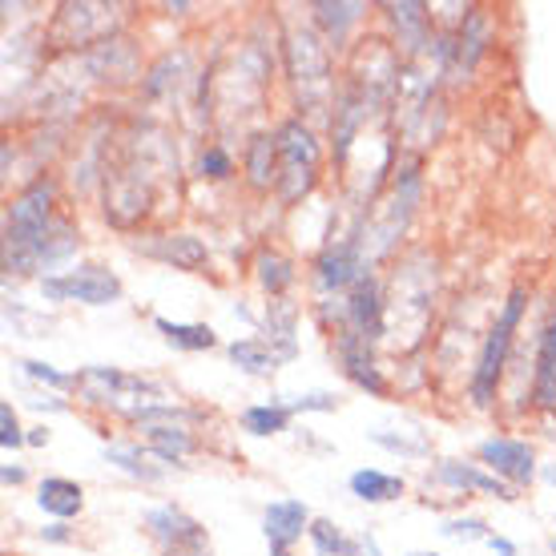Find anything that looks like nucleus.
<instances>
[{
  "label": "nucleus",
  "instance_id": "nucleus-1",
  "mask_svg": "<svg viewBox=\"0 0 556 556\" xmlns=\"http://www.w3.org/2000/svg\"><path fill=\"white\" fill-rule=\"evenodd\" d=\"M53 198H56V181L37 178L28 181L25 190L9 202V214H4V270L9 275H33L37 247H41L45 235L56 223Z\"/></svg>",
  "mask_w": 556,
  "mask_h": 556
},
{
  "label": "nucleus",
  "instance_id": "nucleus-2",
  "mask_svg": "<svg viewBox=\"0 0 556 556\" xmlns=\"http://www.w3.org/2000/svg\"><path fill=\"white\" fill-rule=\"evenodd\" d=\"M525 303H529V291H525V287H513V294L504 299L496 323L488 327V339H484V348H480V359H476V371H472V400L480 407L492 404V395L501 388L504 363H508V351H513V334H516V327H520Z\"/></svg>",
  "mask_w": 556,
  "mask_h": 556
},
{
  "label": "nucleus",
  "instance_id": "nucleus-3",
  "mask_svg": "<svg viewBox=\"0 0 556 556\" xmlns=\"http://www.w3.org/2000/svg\"><path fill=\"white\" fill-rule=\"evenodd\" d=\"M275 138H278V198L287 206H294L319 181V141H315V134L299 117L282 122Z\"/></svg>",
  "mask_w": 556,
  "mask_h": 556
},
{
  "label": "nucleus",
  "instance_id": "nucleus-4",
  "mask_svg": "<svg viewBox=\"0 0 556 556\" xmlns=\"http://www.w3.org/2000/svg\"><path fill=\"white\" fill-rule=\"evenodd\" d=\"M287 70L299 85L303 113H323L331 105V61H327V45L315 37V28H299L287 37Z\"/></svg>",
  "mask_w": 556,
  "mask_h": 556
},
{
  "label": "nucleus",
  "instance_id": "nucleus-5",
  "mask_svg": "<svg viewBox=\"0 0 556 556\" xmlns=\"http://www.w3.org/2000/svg\"><path fill=\"white\" fill-rule=\"evenodd\" d=\"M416 202H419V166L416 162H407L400 174H395V186H391V198L379 206V214L371 218V230H363V251H367V242H376L367 258H379V254H388L395 247V238L404 235L407 223H412V214H416Z\"/></svg>",
  "mask_w": 556,
  "mask_h": 556
},
{
  "label": "nucleus",
  "instance_id": "nucleus-6",
  "mask_svg": "<svg viewBox=\"0 0 556 556\" xmlns=\"http://www.w3.org/2000/svg\"><path fill=\"white\" fill-rule=\"evenodd\" d=\"M41 291H45V299H53V303L105 306L122 299V282H117V275L101 270V266H77L70 275L41 278Z\"/></svg>",
  "mask_w": 556,
  "mask_h": 556
},
{
  "label": "nucleus",
  "instance_id": "nucleus-7",
  "mask_svg": "<svg viewBox=\"0 0 556 556\" xmlns=\"http://www.w3.org/2000/svg\"><path fill=\"white\" fill-rule=\"evenodd\" d=\"M146 529L166 556H210V541L206 529L198 525L194 516H186L181 508L166 504V508H153L146 513Z\"/></svg>",
  "mask_w": 556,
  "mask_h": 556
},
{
  "label": "nucleus",
  "instance_id": "nucleus-8",
  "mask_svg": "<svg viewBox=\"0 0 556 556\" xmlns=\"http://www.w3.org/2000/svg\"><path fill=\"white\" fill-rule=\"evenodd\" d=\"M334 355H339L351 383H359V388L371 391V395H383V391H388V383H383V376H379V367H376V355H371V339H363L359 331H348V327H343V331L334 334Z\"/></svg>",
  "mask_w": 556,
  "mask_h": 556
},
{
  "label": "nucleus",
  "instance_id": "nucleus-9",
  "mask_svg": "<svg viewBox=\"0 0 556 556\" xmlns=\"http://www.w3.org/2000/svg\"><path fill=\"white\" fill-rule=\"evenodd\" d=\"M476 456L484 459L501 480H513V484H529L536 476V456H532V447L525 440H504V435L501 440H484L476 447Z\"/></svg>",
  "mask_w": 556,
  "mask_h": 556
},
{
  "label": "nucleus",
  "instance_id": "nucleus-10",
  "mask_svg": "<svg viewBox=\"0 0 556 556\" xmlns=\"http://www.w3.org/2000/svg\"><path fill=\"white\" fill-rule=\"evenodd\" d=\"M263 532H266V544H270V553L275 556H287L303 532H311V513H306L303 501H275L266 504L263 513Z\"/></svg>",
  "mask_w": 556,
  "mask_h": 556
},
{
  "label": "nucleus",
  "instance_id": "nucleus-11",
  "mask_svg": "<svg viewBox=\"0 0 556 556\" xmlns=\"http://www.w3.org/2000/svg\"><path fill=\"white\" fill-rule=\"evenodd\" d=\"M348 331H359L371 343L383 334V299H379V282L371 278V270L359 275V282L348 291Z\"/></svg>",
  "mask_w": 556,
  "mask_h": 556
},
{
  "label": "nucleus",
  "instance_id": "nucleus-12",
  "mask_svg": "<svg viewBox=\"0 0 556 556\" xmlns=\"http://www.w3.org/2000/svg\"><path fill=\"white\" fill-rule=\"evenodd\" d=\"M488 16L484 13H472L468 21H464V28H459L456 37H452V56H447L444 70H452L456 77H464V73H472V65L484 56L488 49Z\"/></svg>",
  "mask_w": 556,
  "mask_h": 556
},
{
  "label": "nucleus",
  "instance_id": "nucleus-13",
  "mask_svg": "<svg viewBox=\"0 0 556 556\" xmlns=\"http://www.w3.org/2000/svg\"><path fill=\"white\" fill-rule=\"evenodd\" d=\"M388 16H391V25H395V33H400V45H404L407 56H419L431 45L428 4H416V0H407V4H388Z\"/></svg>",
  "mask_w": 556,
  "mask_h": 556
},
{
  "label": "nucleus",
  "instance_id": "nucleus-14",
  "mask_svg": "<svg viewBox=\"0 0 556 556\" xmlns=\"http://www.w3.org/2000/svg\"><path fill=\"white\" fill-rule=\"evenodd\" d=\"M138 251H146L150 258H162V263H174L181 270H198V266H206V247L190 235H157L153 242H146Z\"/></svg>",
  "mask_w": 556,
  "mask_h": 556
},
{
  "label": "nucleus",
  "instance_id": "nucleus-15",
  "mask_svg": "<svg viewBox=\"0 0 556 556\" xmlns=\"http://www.w3.org/2000/svg\"><path fill=\"white\" fill-rule=\"evenodd\" d=\"M435 480H440V484H452V488L488 492V496H496V501H516L513 488L504 484L501 476H484L480 468H472V464H456V459H444V464L435 468Z\"/></svg>",
  "mask_w": 556,
  "mask_h": 556
},
{
  "label": "nucleus",
  "instance_id": "nucleus-16",
  "mask_svg": "<svg viewBox=\"0 0 556 556\" xmlns=\"http://www.w3.org/2000/svg\"><path fill=\"white\" fill-rule=\"evenodd\" d=\"M247 178L254 190L278 186V138L275 134H254L247 141Z\"/></svg>",
  "mask_w": 556,
  "mask_h": 556
},
{
  "label": "nucleus",
  "instance_id": "nucleus-17",
  "mask_svg": "<svg viewBox=\"0 0 556 556\" xmlns=\"http://www.w3.org/2000/svg\"><path fill=\"white\" fill-rule=\"evenodd\" d=\"M146 431V440H150L153 456L162 459V464H178L181 456H190L194 452V435L178 424H169V419H157V424H141Z\"/></svg>",
  "mask_w": 556,
  "mask_h": 556
},
{
  "label": "nucleus",
  "instance_id": "nucleus-18",
  "mask_svg": "<svg viewBox=\"0 0 556 556\" xmlns=\"http://www.w3.org/2000/svg\"><path fill=\"white\" fill-rule=\"evenodd\" d=\"M37 504H41V513L56 516V520H70V516L81 513V484H73V480H61V476H49L41 480L37 488Z\"/></svg>",
  "mask_w": 556,
  "mask_h": 556
},
{
  "label": "nucleus",
  "instance_id": "nucleus-19",
  "mask_svg": "<svg viewBox=\"0 0 556 556\" xmlns=\"http://www.w3.org/2000/svg\"><path fill=\"white\" fill-rule=\"evenodd\" d=\"M536 407H556V311L541 334V359H536Z\"/></svg>",
  "mask_w": 556,
  "mask_h": 556
},
{
  "label": "nucleus",
  "instance_id": "nucleus-20",
  "mask_svg": "<svg viewBox=\"0 0 556 556\" xmlns=\"http://www.w3.org/2000/svg\"><path fill=\"white\" fill-rule=\"evenodd\" d=\"M351 492L367 504H388V501H400V496H404V480H400V476L379 472V468H359V472L351 476Z\"/></svg>",
  "mask_w": 556,
  "mask_h": 556
},
{
  "label": "nucleus",
  "instance_id": "nucleus-21",
  "mask_svg": "<svg viewBox=\"0 0 556 556\" xmlns=\"http://www.w3.org/2000/svg\"><path fill=\"white\" fill-rule=\"evenodd\" d=\"M230 363L242 367L247 376H275L282 359H278L275 351H270V343H263V339H238V343H230Z\"/></svg>",
  "mask_w": 556,
  "mask_h": 556
},
{
  "label": "nucleus",
  "instance_id": "nucleus-22",
  "mask_svg": "<svg viewBox=\"0 0 556 556\" xmlns=\"http://www.w3.org/2000/svg\"><path fill=\"white\" fill-rule=\"evenodd\" d=\"M105 459L117 464V468L126 476H134V480H146V484L166 476V464H150V456H146L138 444H105Z\"/></svg>",
  "mask_w": 556,
  "mask_h": 556
},
{
  "label": "nucleus",
  "instance_id": "nucleus-23",
  "mask_svg": "<svg viewBox=\"0 0 556 556\" xmlns=\"http://www.w3.org/2000/svg\"><path fill=\"white\" fill-rule=\"evenodd\" d=\"M266 343H270V351H275L282 363L299 355V343H294V311L287 303L270 306V319H266Z\"/></svg>",
  "mask_w": 556,
  "mask_h": 556
},
{
  "label": "nucleus",
  "instance_id": "nucleus-24",
  "mask_svg": "<svg viewBox=\"0 0 556 556\" xmlns=\"http://www.w3.org/2000/svg\"><path fill=\"white\" fill-rule=\"evenodd\" d=\"M77 251V230H73L65 218H56L53 223V230L45 235V242L37 247V258H33V270H49V266H56V263H65L70 254Z\"/></svg>",
  "mask_w": 556,
  "mask_h": 556
},
{
  "label": "nucleus",
  "instance_id": "nucleus-25",
  "mask_svg": "<svg viewBox=\"0 0 556 556\" xmlns=\"http://www.w3.org/2000/svg\"><path fill=\"white\" fill-rule=\"evenodd\" d=\"M254 270H258V282H263L266 294H282L294 282L291 258H287V254H278V251H270V247H263V251H258V258H254Z\"/></svg>",
  "mask_w": 556,
  "mask_h": 556
},
{
  "label": "nucleus",
  "instance_id": "nucleus-26",
  "mask_svg": "<svg viewBox=\"0 0 556 556\" xmlns=\"http://www.w3.org/2000/svg\"><path fill=\"white\" fill-rule=\"evenodd\" d=\"M153 327L166 334V343H174V348L181 351H210L218 339H214V331L210 327H202V323H169V319H153Z\"/></svg>",
  "mask_w": 556,
  "mask_h": 556
},
{
  "label": "nucleus",
  "instance_id": "nucleus-27",
  "mask_svg": "<svg viewBox=\"0 0 556 556\" xmlns=\"http://www.w3.org/2000/svg\"><path fill=\"white\" fill-rule=\"evenodd\" d=\"M315 9V21L323 25V33H327V41L339 45L343 37H348V25H355L363 16V4H327V0H319V4H311Z\"/></svg>",
  "mask_w": 556,
  "mask_h": 556
},
{
  "label": "nucleus",
  "instance_id": "nucleus-28",
  "mask_svg": "<svg viewBox=\"0 0 556 556\" xmlns=\"http://www.w3.org/2000/svg\"><path fill=\"white\" fill-rule=\"evenodd\" d=\"M287 419H291L287 404H258L242 412V428L251 435H278V431H287Z\"/></svg>",
  "mask_w": 556,
  "mask_h": 556
},
{
  "label": "nucleus",
  "instance_id": "nucleus-29",
  "mask_svg": "<svg viewBox=\"0 0 556 556\" xmlns=\"http://www.w3.org/2000/svg\"><path fill=\"white\" fill-rule=\"evenodd\" d=\"M311 544L319 556H359V541H348L331 520H311Z\"/></svg>",
  "mask_w": 556,
  "mask_h": 556
},
{
  "label": "nucleus",
  "instance_id": "nucleus-30",
  "mask_svg": "<svg viewBox=\"0 0 556 556\" xmlns=\"http://www.w3.org/2000/svg\"><path fill=\"white\" fill-rule=\"evenodd\" d=\"M198 174H202V178H214V181L230 178V174H235V162H230L226 146H206L202 157H198Z\"/></svg>",
  "mask_w": 556,
  "mask_h": 556
},
{
  "label": "nucleus",
  "instance_id": "nucleus-31",
  "mask_svg": "<svg viewBox=\"0 0 556 556\" xmlns=\"http://www.w3.org/2000/svg\"><path fill=\"white\" fill-rule=\"evenodd\" d=\"M21 371L28 379H37V383H49V388L65 391V388H77V376H65V371H56L49 363H37V359H21Z\"/></svg>",
  "mask_w": 556,
  "mask_h": 556
},
{
  "label": "nucleus",
  "instance_id": "nucleus-32",
  "mask_svg": "<svg viewBox=\"0 0 556 556\" xmlns=\"http://www.w3.org/2000/svg\"><path fill=\"white\" fill-rule=\"evenodd\" d=\"M440 532H444V536H456V541H488V536H492L484 520H476V516H468V520H447Z\"/></svg>",
  "mask_w": 556,
  "mask_h": 556
},
{
  "label": "nucleus",
  "instance_id": "nucleus-33",
  "mask_svg": "<svg viewBox=\"0 0 556 556\" xmlns=\"http://www.w3.org/2000/svg\"><path fill=\"white\" fill-rule=\"evenodd\" d=\"M0 444L9 447V452L21 447V444H28V435H21V424H16V412H13L9 400L0 404Z\"/></svg>",
  "mask_w": 556,
  "mask_h": 556
},
{
  "label": "nucleus",
  "instance_id": "nucleus-34",
  "mask_svg": "<svg viewBox=\"0 0 556 556\" xmlns=\"http://www.w3.org/2000/svg\"><path fill=\"white\" fill-rule=\"evenodd\" d=\"M371 440L388 452H400V456H424L428 452V444H407L404 435H388V431H371Z\"/></svg>",
  "mask_w": 556,
  "mask_h": 556
},
{
  "label": "nucleus",
  "instance_id": "nucleus-35",
  "mask_svg": "<svg viewBox=\"0 0 556 556\" xmlns=\"http://www.w3.org/2000/svg\"><path fill=\"white\" fill-rule=\"evenodd\" d=\"M287 407H291V412H334L339 400L327 395V391H315V395H299V400H291Z\"/></svg>",
  "mask_w": 556,
  "mask_h": 556
},
{
  "label": "nucleus",
  "instance_id": "nucleus-36",
  "mask_svg": "<svg viewBox=\"0 0 556 556\" xmlns=\"http://www.w3.org/2000/svg\"><path fill=\"white\" fill-rule=\"evenodd\" d=\"M41 536L53 544H65L70 541V529H65V525H49V529H41Z\"/></svg>",
  "mask_w": 556,
  "mask_h": 556
},
{
  "label": "nucleus",
  "instance_id": "nucleus-37",
  "mask_svg": "<svg viewBox=\"0 0 556 556\" xmlns=\"http://www.w3.org/2000/svg\"><path fill=\"white\" fill-rule=\"evenodd\" d=\"M488 544H492V553L496 556H516V544L504 541V536H488Z\"/></svg>",
  "mask_w": 556,
  "mask_h": 556
},
{
  "label": "nucleus",
  "instance_id": "nucleus-38",
  "mask_svg": "<svg viewBox=\"0 0 556 556\" xmlns=\"http://www.w3.org/2000/svg\"><path fill=\"white\" fill-rule=\"evenodd\" d=\"M21 480H25V468H13V464H9V468H4V484H21Z\"/></svg>",
  "mask_w": 556,
  "mask_h": 556
},
{
  "label": "nucleus",
  "instance_id": "nucleus-39",
  "mask_svg": "<svg viewBox=\"0 0 556 556\" xmlns=\"http://www.w3.org/2000/svg\"><path fill=\"white\" fill-rule=\"evenodd\" d=\"M49 440V431L45 428H33V435H28V444H45Z\"/></svg>",
  "mask_w": 556,
  "mask_h": 556
},
{
  "label": "nucleus",
  "instance_id": "nucleus-40",
  "mask_svg": "<svg viewBox=\"0 0 556 556\" xmlns=\"http://www.w3.org/2000/svg\"><path fill=\"white\" fill-rule=\"evenodd\" d=\"M544 476H548V484H556V468H548Z\"/></svg>",
  "mask_w": 556,
  "mask_h": 556
},
{
  "label": "nucleus",
  "instance_id": "nucleus-41",
  "mask_svg": "<svg viewBox=\"0 0 556 556\" xmlns=\"http://www.w3.org/2000/svg\"><path fill=\"white\" fill-rule=\"evenodd\" d=\"M553 556H556V541H553Z\"/></svg>",
  "mask_w": 556,
  "mask_h": 556
},
{
  "label": "nucleus",
  "instance_id": "nucleus-42",
  "mask_svg": "<svg viewBox=\"0 0 556 556\" xmlns=\"http://www.w3.org/2000/svg\"><path fill=\"white\" fill-rule=\"evenodd\" d=\"M428 556H435V553H428Z\"/></svg>",
  "mask_w": 556,
  "mask_h": 556
}]
</instances>
